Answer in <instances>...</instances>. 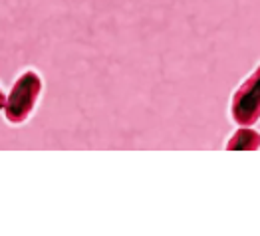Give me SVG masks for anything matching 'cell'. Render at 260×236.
<instances>
[{"label": "cell", "instance_id": "obj_1", "mask_svg": "<svg viewBox=\"0 0 260 236\" xmlns=\"http://www.w3.org/2000/svg\"><path fill=\"white\" fill-rule=\"evenodd\" d=\"M44 91V80L36 70H24L16 82L12 84L8 95L4 97L2 113L4 119L12 125H22L26 123L34 109L40 102V95Z\"/></svg>", "mask_w": 260, "mask_h": 236}, {"label": "cell", "instance_id": "obj_2", "mask_svg": "<svg viewBox=\"0 0 260 236\" xmlns=\"http://www.w3.org/2000/svg\"><path fill=\"white\" fill-rule=\"evenodd\" d=\"M260 70L254 72L237 87L231 99V117L239 127H252L260 119Z\"/></svg>", "mask_w": 260, "mask_h": 236}, {"label": "cell", "instance_id": "obj_3", "mask_svg": "<svg viewBox=\"0 0 260 236\" xmlns=\"http://www.w3.org/2000/svg\"><path fill=\"white\" fill-rule=\"evenodd\" d=\"M260 145V133L256 129L239 127L226 141V151H256Z\"/></svg>", "mask_w": 260, "mask_h": 236}, {"label": "cell", "instance_id": "obj_4", "mask_svg": "<svg viewBox=\"0 0 260 236\" xmlns=\"http://www.w3.org/2000/svg\"><path fill=\"white\" fill-rule=\"evenodd\" d=\"M4 97H6V93H4L2 87H0V111H2V106H4Z\"/></svg>", "mask_w": 260, "mask_h": 236}]
</instances>
